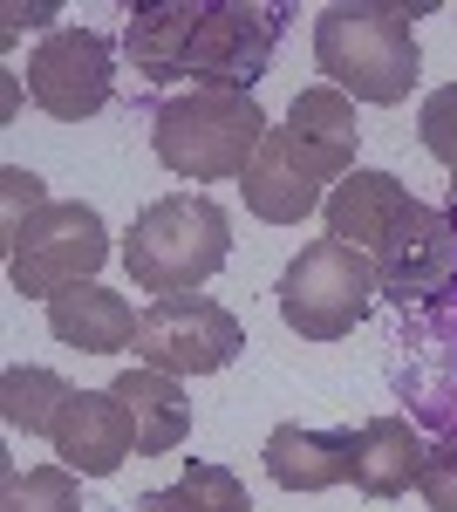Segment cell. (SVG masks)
Here are the masks:
<instances>
[{
	"label": "cell",
	"mask_w": 457,
	"mask_h": 512,
	"mask_svg": "<svg viewBox=\"0 0 457 512\" xmlns=\"http://www.w3.org/2000/svg\"><path fill=\"white\" fill-rule=\"evenodd\" d=\"M287 21H294L287 0H144L123 21V55L151 89H171V82L253 89L267 76Z\"/></svg>",
	"instance_id": "1"
},
{
	"label": "cell",
	"mask_w": 457,
	"mask_h": 512,
	"mask_svg": "<svg viewBox=\"0 0 457 512\" xmlns=\"http://www.w3.org/2000/svg\"><path fill=\"white\" fill-rule=\"evenodd\" d=\"M355 144H362V130H355V103L342 89H328V82L301 89L287 123L267 130L260 158L246 171V212L267 226H301L355 171Z\"/></svg>",
	"instance_id": "2"
},
{
	"label": "cell",
	"mask_w": 457,
	"mask_h": 512,
	"mask_svg": "<svg viewBox=\"0 0 457 512\" xmlns=\"http://www.w3.org/2000/svg\"><path fill=\"white\" fill-rule=\"evenodd\" d=\"M417 14L423 7H403V0L321 7V21H314V69L328 76V89H342L348 103H403L423 69Z\"/></svg>",
	"instance_id": "3"
},
{
	"label": "cell",
	"mask_w": 457,
	"mask_h": 512,
	"mask_svg": "<svg viewBox=\"0 0 457 512\" xmlns=\"http://www.w3.org/2000/svg\"><path fill=\"white\" fill-rule=\"evenodd\" d=\"M267 110L253 89L232 82H198L164 96L151 117V151L164 171H178L191 185H219V178H246L260 144H267Z\"/></svg>",
	"instance_id": "4"
},
{
	"label": "cell",
	"mask_w": 457,
	"mask_h": 512,
	"mask_svg": "<svg viewBox=\"0 0 457 512\" xmlns=\"http://www.w3.org/2000/svg\"><path fill=\"white\" fill-rule=\"evenodd\" d=\"M232 253V219L226 205L205 192H171L137 212V226L123 233V267L144 294H198L205 280L226 267Z\"/></svg>",
	"instance_id": "5"
},
{
	"label": "cell",
	"mask_w": 457,
	"mask_h": 512,
	"mask_svg": "<svg viewBox=\"0 0 457 512\" xmlns=\"http://www.w3.org/2000/svg\"><path fill=\"white\" fill-rule=\"evenodd\" d=\"M376 267L369 253H355L342 239H314L287 260L280 274V321L301 335V342H342L355 335V321L376 308Z\"/></svg>",
	"instance_id": "6"
},
{
	"label": "cell",
	"mask_w": 457,
	"mask_h": 512,
	"mask_svg": "<svg viewBox=\"0 0 457 512\" xmlns=\"http://www.w3.org/2000/svg\"><path fill=\"white\" fill-rule=\"evenodd\" d=\"M103 260H110V226L82 198H48L35 219L7 239V280L28 301H55L82 280H96Z\"/></svg>",
	"instance_id": "7"
},
{
	"label": "cell",
	"mask_w": 457,
	"mask_h": 512,
	"mask_svg": "<svg viewBox=\"0 0 457 512\" xmlns=\"http://www.w3.org/2000/svg\"><path fill=\"white\" fill-rule=\"evenodd\" d=\"M389 383L410 403V424L457 431V274L430 308H410L396 321V335H389Z\"/></svg>",
	"instance_id": "8"
},
{
	"label": "cell",
	"mask_w": 457,
	"mask_h": 512,
	"mask_svg": "<svg viewBox=\"0 0 457 512\" xmlns=\"http://www.w3.org/2000/svg\"><path fill=\"white\" fill-rule=\"evenodd\" d=\"M137 362L144 369H164V376H219L232 355L246 349V328L226 301L212 294H164L137 315Z\"/></svg>",
	"instance_id": "9"
},
{
	"label": "cell",
	"mask_w": 457,
	"mask_h": 512,
	"mask_svg": "<svg viewBox=\"0 0 457 512\" xmlns=\"http://www.w3.org/2000/svg\"><path fill=\"white\" fill-rule=\"evenodd\" d=\"M369 267H376V294L396 315L430 308L457 274V219L437 212V205H423V198H410V205L396 212V226L376 239Z\"/></svg>",
	"instance_id": "10"
},
{
	"label": "cell",
	"mask_w": 457,
	"mask_h": 512,
	"mask_svg": "<svg viewBox=\"0 0 457 512\" xmlns=\"http://www.w3.org/2000/svg\"><path fill=\"white\" fill-rule=\"evenodd\" d=\"M28 96H35V110H48L55 123L96 117V110L116 96L110 41L89 35V28H55V35L28 55Z\"/></svg>",
	"instance_id": "11"
},
{
	"label": "cell",
	"mask_w": 457,
	"mask_h": 512,
	"mask_svg": "<svg viewBox=\"0 0 457 512\" xmlns=\"http://www.w3.org/2000/svg\"><path fill=\"white\" fill-rule=\"evenodd\" d=\"M48 444L76 478H110L123 472V458H137V424L116 390H76L62 403V424Z\"/></svg>",
	"instance_id": "12"
},
{
	"label": "cell",
	"mask_w": 457,
	"mask_h": 512,
	"mask_svg": "<svg viewBox=\"0 0 457 512\" xmlns=\"http://www.w3.org/2000/svg\"><path fill=\"white\" fill-rule=\"evenodd\" d=\"M267 478L287 492H328V485H355V431H307V424H280L267 437Z\"/></svg>",
	"instance_id": "13"
},
{
	"label": "cell",
	"mask_w": 457,
	"mask_h": 512,
	"mask_svg": "<svg viewBox=\"0 0 457 512\" xmlns=\"http://www.w3.org/2000/svg\"><path fill=\"white\" fill-rule=\"evenodd\" d=\"M48 328H55V342H69L82 355H116L137 342V308L123 294H110L103 280H82V287L48 301Z\"/></svg>",
	"instance_id": "14"
},
{
	"label": "cell",
	"mask_w": 457,
	"mask_h": 512,
	"mask_svg": "<svg viewBox=\"0 0 457 512\" xmlns=\"http://www.w3.org/2000/svg\"><path fill=\"white\" fill-rule=\"evenodd\" d=\"M123 396V410H130V424H137V458H164V451H178L191 437V396L178 376H164V369H123L110 383Z\"/></svg>",
	"instance_id": "15"
},
{
	"label": "cell",
	"mask_w": 457,
	"mask_h": 512,
	"mask_svg": "<svg viewBox=\"0 0 457 512\" xmlns=\"http://www.w3.org/2000/svg\"><path fill=\"white\" fill-rule=\"evenodd\" d=\"M423 444L410 417H369L355 431V492L362 499H403L423 472Z\"/></svg>",
	"instance_id": "16"
},
{
	"label": "cell",
	"mask_w": 457,
	"mask_h": 512,
	"mask_svg": "<svg viewBox=\"0 0 457 512\" xmlns=\"http://www.w3.org/2000/svg\"><path fill=\"white\" fill-rule=\"evenodd\" d=\"M410 205L403 192V178H389V171H348L342 185L328 192V239H342L355 253H376V239L396 226V212Z\"/></svg>",
	"instance_id": "17"
},
{
	"label": "cell",
	"mask_w": 457,
	"mask_h": 512,
	"mask_svg": "<svg viewBox=\"0 0 457 512\" xmlns=\"http://www.w3.org/2000/svg\"><path fill=\"white\" fill-rule=\"evenodd\" d=\"M123 512H253V499H246L239 472L212 465V458H185V478L178 485L144 492L137 506H123Z\"/></svg>",
	"instance_id": "18"
},
{
	"label": "cell",
	"mask_w": 457,
	"mask_h": 512,
	"mask_svg": "<svg viewBox=\"0 0 457 512\" xmlns=\"http://www.w3.org/2000/svg\"><path fill=\"white\" fill-rule=\"evenodd\" d=\"M69 396L76 390L55 369H7L0 376V417H7V431H21V437H55Z\"/></svg>",
	"instance_id": "19"
},
{
	"label": "cell",
	"mask_w": 457,
	"mask_h": 512,
	"mask_svg": "<svg viewBox=\"0 0 457 512\" xmlns=\"http://www.w3.org/2000/svg\"><path fill=\"white\" fill-rule=\"evenodd\" d=\"M0 512H82L76 472H69V465L7 472V478H0Z\"/></svg>",
	"instance_id": "20"
},
{
	"label": "cell",
	"mask_w": 457,
	"mask_h": 512,
	"mask_svg": "<svg viewBox=\"0 0 457 512\" xmlns=\"http://www.w3.org/2000/svg\"><path fill=\"white\" fill-rule=\"evenodd\" d=\"M417 137H423V151L451 171V212H457V82H444V89H430V96H423Z\"/></svg>",
	"instance_id": "21"
},
{
	"label": "cell",
	"mask_w": 457,
	"mask_h": 512,
	"mask_svg": "<svg viewBox=\"0 0 457 512\" xmlns=\"http://www.w3.org/2000/svg\"><path fill=\"white\" fill-rule=\"evenodd\" d=\"M417 492L430 499V512H457V431H437V444L423 451Z\"/></svg>",
	"instance_id": "22"
}]
</instances>
